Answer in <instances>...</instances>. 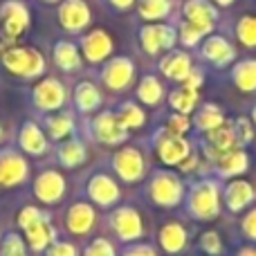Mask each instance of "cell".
Instances as JSON below:
<instances>
[{
    "label": "cell",
    "mask_w": 256,
    "mask_h": 256,
    "mask_svg": "<svg viewBox=\"0 0 256 256\" xmlns=\"http://www.w3.org/2000/svg\"><path fill=\"white\" fill-rule=\"evenodd\" d=\"M18 227L25 234V243L30 245L32 252L43 254L56 240V230H54L50 216L34 204H27L18 212Z\"/></svg>",
    "instance_id": "obj_1"
},
{
    "label": "cell",
    "mask_w": 256,
    "mask_h": 256,
    "mask_svg": "<svg viewBox=\"0 0 256 256\" xmlns=\"http://www.w3.org/2000/svg\"><path fill=\"white\" fill-rule=\"evenodd\" d=\"M186 214L196 220H214L220 214V182L214 178H202L194 182L186 194Z\"/></svg>",
    "instance_id": "obj_2"
},
{
    "label": "cell",
    "mask_w": 256,
    "mask_h": 256,
    "mask_svg": "<svg viewBox=\"0 0 256 256\" xmlns=\"http://www.w3.org/2000/svg\"><path fill=\"white\" fill-rule=\"evenodd\" d=\"M2 66L9 74L14 76H25V79H34L45 72V58L38 50L25 48V45H9L0 54Z\"/></svg>",
    "instance_id": "obj_3"
},
{
    "label": "cell",
    "mask_w": 256,
    "mask_h": 256,
    "mask_svg": "<svg viewBox=\"0 0 256 256\" xmlns=\"http://www.w3.org/2000/svg\"><path fill=\"white\" fill-rule=\"evenodd\" d=\"M148 198L153 200L158 207H164V209H173L184 200V182L178 173L173 171H155L148 180Z\"/></svg>",
    "instance_id": "obj_4"
},
{
    "label": "cell",
    "mask_w": 256,
    "mask_h": 256,
    "mask_svg": "<svg viewBox=\"0 0 256 256\" xmlns=\"http://www.w3.org/2000/svg\"><path fill=\"white\" fill-rule=\"evenodd\" d=\"M153 146H155V155L162 164L166 166H180L186 158H189L194 150H191V144L184 140L182 135H173L168 130H160L153 140Z\"/></svg>",
    "instance_id": "obj_5"
},
{
    "label": "cell",
    "mask_w": 256,
    "mask_h": 256,
    "mask_svg": "<svg viewBox=\"0 0 256 256\" xmlns=\"http://www.w3.org/2000/svg\"><path fill=\"white\" fill-rule=\"evenodd\" d=\"M112 171L117 173L122 182H128V184H135V182H142V178L146 176V160L144 153L135 146H124L120 148L115 155H112Z\"/></svg>",
    "instance_id": "obj_6"
},
{
    "label": "cell",
    "mask_w": 256,
    "mask_h": 256,
    "mask_svg": "<svg viewBox=\"0 0 256 256\" xmlns=\"http://www.w3.org/2000/svg\"><path fill=\"white\" fill-rule=\"evenodd\" d=\"M99 79H102L104 88L110 90V92H124L135 81V63L128 56H115L104 63Z\"/></svg>",
    "instance_id": "obj_7"
},
{
    "label": "cell",
    "mask_w": 256,
    "mask_h": 256,
    "mask_svg": "<svg viewBox=\"0 0 256 256\" xmlns=\"http://www.w3.org/2000/svg\"><path fill=\"white\" fill-rule=\"evenodd\" d=\"M68 92L66 86L54 76H45L32 88V104L43 112H56L66 106Z\"/></svg>",
    "instance_id": "obj_8"
},
{
    "label": "cell",
    "mask_w": 256,
    "mask_h": 256,
    "mask_svg": "<svg viewBox=\"0 0 256 256\" xmlns=\"http://www.w3.org/2000/svg\"><path fill=\"white\" fill-rule=\"evenodd\" d=\"M30 27V9L20 0H4L0 4V30L4 34V40L14 43L25 30Z\"/></svg>",
    "instance_id": "obj_9"
},
{
    "label": "cell",
    "mask_w": 256,
    "mask_h": 256,
    "mask_svg": "<svg viewBox=\"0 0 256 256\" xmlns=\"http://www.w3.org/2000/svg\"><path fill=\"white\" fill-rule=\"evenodd\" d=\"M112 234L122 240V243H135L142 234H144V225H142V216L135 207H117L108 218Z\"/></svg>",
    "instance_id": "obj_10"
},
{
    "label": "cell",
    "mask_w": 256,
    "mask_h": 256,
    "mask_svg": "<svg viewBox=\"0 0 256 256\" xmlns=\"http://www.w3.org/2000/svg\"><path fill=\"white\" fill-rule=\"evenodd\" d=\"M90 135L97 142L106 146H120L128 140V130L122 126L115 112H99L92 122H90Z\"/></svg>",
    "instance_id": "obj_11"
},
{
    "label": "cell",
    "mask_w": 256,
    "mask_h": 256,
    "mask_svg": "<svg viewBox=\"0 0 256 256\" xmlns=\"http://www.w3.org/2000/svg\"><path fill=\"white\" fill-rule=\"evenodd\" d=\"M238 148V142H236V132L234 126H230L225 122L222 126L214 128V130L204 132V140H202V150L212 162H218L220 158H225L227 153Z\"/></svg>",
    "instance_id": "obj_12"
},
{
    "label": "cell",
    "mask_w": 256,
    "mask_h": 256,
    "mask_svg": "<svg viewBox=\"0 0 256 256\" xmlns=\"http://www.w3.org/2000/svg\"><path fill=\"white\" fill-rule=\"evenodd\" d=\"M182 16L186 22L198 27L204 36H209L218 22V7L212 0H186L182 4Z\"/></svg>",
    "instance_id": "obj_13"
},
{
    "label": "cell",
    "mask_w": 256,
    "mask_h": 256,
    "mask_svg": "<svg viewBox=\"0 0 256 256\" xmlns=\"http://www.w3.org/2000/svg\"><path fill=\"white\" fill-rule=\"evenodd\" d=\"M90 7L86 0H63L58 4V22L70 34H81L90 25Z\"/></svg>",
    "instance_id": "obj_14"
},
{
    "label": "cell",
    "mask_w": 256,
    "mask_h": 256,
    "mask_svg": "<svg viewBox=\"0 0 256 256\" xmlns=\"http://www.w3.org/2000/svg\"><path fill=\"white\" fill-rule=\"evenodd\" d=\"M34 196L43 204H56L66 196V180L56 168H45L34 180Z\"/></svg>",
    "instance_id": "obj_15"
},
{
    "label": "cell",
    "mask_w": 256,
    "mask_h": 256,
    "mask_svg": "<svg viewBox=\"0 0 256 256\" xmlns=\"http://www.w3.org/2000/svg\"><path fill=\"white\" fill-rule=\"evenodd\" d=\"M86 194L99 207H112L120 200L122 191L120 184L108 173H94V176H90L88 184H86Z\"/></svg>",
    "instance_id": "obj_16"
},
{
    "label": "cell",
    "mask_w": 256,
    "mask_h": 256,
    "mask_svg": "<svg viewBox=\"0 0 256 256\" xmlns=\"http://www.w3.org/2000/svg\"><path fill=\"white\" fill-rule=\"evenodd\" d=\"M200 58L216 68L230 66L236 58V48L220 34H209L204 38V43L200 45Z\"/></svg>",
    "instance_id": "obj_17"
},
{
    "label": "cell",
    "mask_w": 256,
    "mask_h": 256,
    "mask_svg": "<svg viewBox=\"0 0 256 256\" xmlns=\"http://www.w3.org/2000/svg\"><path fill=\"white\" fill-rule=\"evenodd\" d=\"M27 166L25 158H20V153L12 148L0 150V186H16L20 182L27 180Z\"/></svg>",
    "instance_id": "obj_18"
},
{
    "label": "cell",
    "mask_w": 256,
    "mask_h": 256,
    "mask_svg": "<svg viewBox=\"0 0 256 256\" xmlns=\"http://www.w3.org/2000/svg\"><path fill=\"white\" fill-rule=\"evenodd\" d=\"M81 56L90 63H104L112 52V38L108 32L104 30H92L88 34L81 36Z\"/></svg>",
    "instance_id": "obj_19"
},
{
    "label": "cell",
    "mask_w": 256,
    "mask_h": 256,
    "mask_svg": "<svg viewBox=\"0 0 256 256\" xmlns=\"http://www.w3.org/2000/svg\"><path fill=\"white\" fill-rule=\"evenodd\" d=\"M220 198L232 214H238V212H243V209H248L256 200V189L248 180H236L234 178L232 182H227Z\"/></svg>",
    "instance_id": "obj_20"
},
{
    "label": "cell",
    "mask_w": 256,
    "mask_h": 256,
    "mask_svg": "<svg viewBox=\"0 0 256 256\" xmlns=\"http://www.w3.org/2000/svg\"><path fill=\"white\" fill-rule=\"evenodd\" d=\"M94 222H97V214H94L92 204L88 202H72L66 212V227L70 234L86 236L92 232Z\"/></svg>",
    "instance_id": "obj_21"
},
{
    "label": "cell",
    "mask_w": 256,
    "mask_h": 256,
    "mask_svg": "<svg viewBox=\"0 0 256 256\" xmlns=\"http://www.w3.org/2000/svg\"><path fill=\"white\" fill-rule=\"evenodd\" d=\"M18 146H20V150H25L27 155H45L48 153V135L43 132V128H40L36 122H25V124L20 126V130H18Z\"/></svg>",
    "instance_id": "obj_22"
},
{
    "label": "cell",
    "mask_w": 256,
    "mask_h": 256,
    "mask_svg": "<svg viewBox=\"0 0 256 256\" xmlns=\"http://www.w3.org/2000/svg\"><path fill=\"white\" fill-rule=\"evenodd\" d=\"M186 240H189V236L180 222H164L158 232V245L171 256L184 252Z\"/></svg>",
    "instance_id": "obj_23"
},
{
    "label": "cell",
    "mask_w": 256,
    "mask_h": 256,
    "mask_svg": "<svg viewBox=\"0 0 256 256\" xmlns=\"http://www.w3.org/2000/svg\"><path fill=\"white\" fill-rule=\"evenodd\" d=\"M191 70H194V63H191V56L186 52H168L160 61V72L171 81H180L182 84L189 76Z\"/></svg>",
    "instance_id": "obj_24"
},
{
    "label": "cell",
    "mask_w": 256,
    "mask_h": 256,
    "mask_svg": "<svg viewBox=\"0 0 256 256\" xmlns=\"http://www.w3.org/2000/svg\"><path fill=\"white\" fill-rule=\"evenodd\" d=\"M74 106L81 115H90V112L99 110L102 106V92L92 81H81L74 88Z\"/></svg>",
    "instance_id": "obj_25"
},
{
    "label": "cell",
    "mask_w": 256,
    "mask_h": 256,
    "mask_svg": "<svg viewBox=\"0 0 256 256\" xmlns=\"http://www.w3.org/2000/svg\"><path fill=\"white\" fill-rule=\"evenodd\" d=\"M54 66L61 68L63 72H74L81 68V50L70 40H58L52 48Z\"/></svg>",
    "instance_id": "obj_26"
},
{
    "label": "cell",
    "mask_w": 256,
    "mask_h": 256,
    "mask_svg": "<svg viewBox=\"0 0 256 256\" xmlns=\"http://www.w3.org/2000/svg\"><path fill=\"white\" fill-rule=\"evenodd\" d=\"M56 160L68 168L79 166V164H84L86 160H88V148H86V144L81 140L70 137V140H63L61 144H58Z\"/></svg>",
    "instance_id": "obj_27"
},
{
    "label": "cell",
    "mask_w": 256,
    "mask_h": 256,
    "mask_svg": "<svg viewBox=\"0 0 256 256\" xmlns=\"http://www.w3.org/2000/svg\"><path fill=\"white\" fill-rule=\"evenodd\" d=\"M216 164V173L220 178H236L240 173L248 171V164H250V158L243 148H236L232 153H227L225 158H220Z\"/></svg>",
    "instance_id": "obj_28"
},
{
    "label": "cell",
    "mask_w": 256,
    "mask_h": 256,
    "mask_svg": "<svg viewBox=\"0 0 256 256\" xmlns=\"http://www.w3.org/2000/svg\"><path fill=\"white\" fill-rule=\"evenodd\" d=\"M232 81L240 92H254L256 90V58L236 61L232 68Z\"/></svg>",
    "instance_id": "obj_29"
},
{
    "label": "cell",
    "mask_w": 256,
    "mask_h": 256,
    "mask_svg": "<svg viewBox=\"0 0 256 256\" xmlns=\"http://www.w3.org/2000/svg\"><path fill=\"white\" fill-rule=\"evenodd\" d=\"M45 128H48V135L56 142L70 140L72 132H74V117L72 112H54V115L45 117Z\"/></svg>",
    "instance_id": "obj_30"
},
{
    "label": "cell",
    "mask_w": 256,
    "mask_h": 256,
    "mask_svg": "<svg viewBox=\"0 0 256 256\" xmlns=\"http://www.w3.org/2000/svg\"><path fill=\"white\" fill-rule=\"evenodd\" d=\"M135 94H137V102L144 104V106H158L164 99V88L155 74H146V76H142L140 84H137Z\"/></svg>",
    "instance_id": "obj_31"
},
{
    "label": "cell",
    "mask_w": 256,
    "mask_h": 256,
    "mask_svg": "<svg viewBox=\"0 0 256 256\" xmlns=\"http://www.w3.org/2000/svg\"><path fill=\"white\" fill-rule=\"evenodd\" d=\"M194 124L200 132H209V130H214V128L225 124V115H222L220 106H216V104H202V106L196 110Z\"/></svg>",
    "instance_id": "obj_32"
},
{
    "label": "cell",
    "mask_w": 256,
    "mask_h": 256,
    "mask_svg": "<svg viewBox=\"0 0 256 256\" xmlns=\"http://www.w3.org/2000/svg\"><path fill=\"white\" fill-rule=\"evenodd\" d=\"M117 120L122 122V126L126 130H135V128H142L146 124V112L142 110V106H137L135 102H124L117 106L115 110Z\"/></svg>",
    "instance_id": "obj_33"
},
{
    "label": "cell",
    "mask_w": 256,
    "mask_h": 256,
    "mask_svg": "<svg viewBox=\"0 0 256 256\" xmlns=\"http://www.w3.org/2000/svg\"><path fill=\"white\" fill-rule=\"evenodd\" d=\"M137 12L146 22L164 20L171 14V0H137Z\"/></svg>",
    "instance_id": "obj_34"
},
{
    "label": "cell",
    "mask_w": 256,
    "mask_h": 256,
    "mask_svg": "<svg viewBox=\"0 0 256 256\" xmlns=\"http://www.w3.org/2000/svg\"><path fill=\"white\" fill-rule=\"evenodd\" d=\"M168 104H171V108L176 112H180V115H191V112L196 110V106H198V92L182 86V88L173 90V92L168 94Z\"/></svg>",
    "instance_id": "obj_35"
},
{
    "label": "cell",
    "mask_w": 256,
    "mask_h": 256,
    "mask_svg": "<svg viewBox=\"0 0 256 256\" xmlns=\"http://www.w3.org/2000/svg\"><path fill=\"white\" fill-rule=\"evenodd\" d=\"M140 43L142 50L150 56H158L162 52V38H160V22H146L140 27Z\"/></svg>",
    "instance_id": "obj_36"
},
{
    "label": "cell",
    "mask_w": 256,
    "mask_h": 256,
    "mask_svg": "<svg viewBox=\"0 0 256 256\" xmlns=\"http://www.w3.org/2000/svg\"><path fill=\"white\" fill-rule=\"evenodd\" d=\"M0 256H27L25 238L16 232H7L0 238Z\"/></svg>",
    "instance_id": "obj_37"
},
{
    "label": "cell",
    "mask_w": 256,
    "mask_h": 256,
    "mask_svg": "<svg viewBox=\"0 0 256 256\" xmlns=\"http://www.w3.org/2000/svg\"><path fill=\"white\" fill-rule=\"evenodd\" d=\"M236 38L245 48H256V16H243L236 22Z\"/></svg>",
    "instance_id": "obj_38"
},
{
    "label": "cell",
    "mask_w": 256,
    "mask_h": 256,
    "mask_svg": "<svg viewBox=\"0 0 256 256\" xmlns=\"http://www.w3.org/2000/svg\"><path fill=\"white\" fill-rule=\"evenodd\" d=\"M200 38H204V34L198 30V27H194L186 20L180 22V27H178V40H180L182 45H186V48H196V45L200 43Z\"/></svg>",
    "instance_id": "obj_39"
},
{
    "label": "cell",
    "mask_w": 256,
    "mask_h": 256,
    "mask_svg": "<svg viewBox=\"0 0 256 256\" xmlns=\"http://www.w3.org/2000/svg\"><path fill=\"white\" fill-rule=\"evenodd\" d=\"M81 256H117V252H115V245H112L110 240L99 236V238H94L92 243H88V248L84 250Z\"/></svg>",
    "instance_id": "obj_40"
},
{
    "label": "cell",
    "mask_w": 256,
    "mask_h": 256,
    "mask_svg": "<svg viewBox=\"0 0 256 256\" xmlns=\"http://www.w3.org/2000/svg\"><path fill=\"white\" fill-rule=\"evenodd\" d=\"M164 130L173 132V135H182V137H184L186 132L191 130V120H189V115L171 112V115L166 117V128H164Z\"/></svg>",
    "instance_id": "obj_41"
},
{
    "label": "cell",
    "mask_w": 256,
    "mask_h": 256,
    "mask_svg": "<svg viewBox=\"0 0 256 256\" xmlns=\"http://www.w3.org/2000/svg\"><path fill=\"white\" fill-rule=\"evenodd\" d=\"M200 250L207 256H220L222 254V240L218 232H204L200 236Z\"/></svg>",
    "instance_id": "obj_42"
},
{
    "label": "cell",
    "mask_w": 256,
    "mask_h": 256,
    "mask_svg": "<svg viewBox=\"0 0 256 256\" xmlns=\"http://www.w3.org/2000/svg\"><path fill=\"white\" fill-rule=\"evenodd\" d=\"M234 132H236V142H238V146L250 144V142L254 140L252 120H250V117H238V120L234 122Z\"/></svg>",
    "instance_id": "obj_43"
},
{
    "label": "cell",
    "mask_w": 256,
    "mask_h": 256,
    "mask_svg": "<svg viewBox=\"0 0 256 256\" xmlns=\"http://www.w3.org/2000/svg\"><path fill=\"white\" fill-rule=\"evenodd\" d=\"M43 256H79V250L70 240H54L43 252Z\"/></svg>",
    "instance_id": "obj_44"
},
{
    "label": "cell",
    "mask_w": 256,
    "mask_h": 256,
    "mask_svg": "<svg viewBox=\"0 0 256 256\" xmlns=\"http://www.w3.org/2000/svg\"><path fill=\"white\" fill-rule=\"evenodd\" d=\"M160 38H162V50L164 52H171L178 43V27L173 25H162L160 22Z\"/></svg>",
    "instance_id": "obj_45"
},
{
    "label": "cell",
    "mask_w": 256,
    "mask_h": 256,
    "mask_svg": "<svg viewBox=\"0 0 256 256\" xmlns=\"http://www.w3.org/2000/svg\"><path fill=\"white\" fill-rule=\"evenodd\" d=\"M240 230H243L245 238H250L252 243H256V207H252L240 220Z\"/></svg>",
    "instance_id": "obj_46"
},
{
    "label": "cell",
    "mask_w": 256,
    "mask_h": 256,
    "mask_svg": "<svg viewBox=\"0 0 256 256\" xmlns=\"http://www.w3.org/2000/svg\"><path fill=\"white\" fill-rule=\"evenodd\" d=\"M122 256H158V252L146 243H128Z\"/></svg>",
    "instance_id": "obj_47"
},
{
    "label": "cell",
    "mask_w": 256,
    "mask_h": 256,
    "mask_svg": "<svg viewBox=\"0 0 256 256\" xmlns=\"http://www.w3.org/2000/svg\"><path fill=\"white\" fill-rule=\"evenodd\" d=\"M202 84H204V76H202V72H200V70H196V68L189 72V76H186V79L182 81V86H184V88L196 90V92H198V90H200V86H202Z\"/></svg>",
    "instance_id": "obj_48"
},
{
    "label": "cell",
    "mask_w": 256,
    "mask_h": 256,
    "mask_svg": "<svg viewBox=\"0 0 256 256\" xmlns=\"http://www.w3.org/2000/svg\"><path fill=\"white\" fill-rule=\"evenodd\" d=\"M108 4H110L112 9H117V12H126V9H130L132 4L137 2V0H106Z\"/></svg>",
    "instance_id": "obj_49"
},
{
    "label": "cell",
    "mask_w": 256,
    "mask_h": 256,
    "mask_svg": "<svg viewBox=\"0 0 256 256\" xmlns=\"http://www.w3.org/2000/svg\"><path fill=\"white\" fill-rule=\"evenodd\" d=\"M196 162H198V158H196V155L191 153L189 158H186L184 162L180 164V168H182V171H194V168H196Z\"/></svg>",
    "instance_id": "obj_50"
},
{
    "label": "cell",
    "mask_w": 256,
    "mask_h": 256,
    "mask_svg": "<svg viewBox=\"0 0 256 256\" xmlns=\"http://www.w3.org/2000/svg\"><path fill=\"white\" fill-rule=\"evenodd\" d=\"M236 256H256V248H243V250H238Z\"/></svg>",
    "instance_id": "obj_51"
},
{
    "label": "cell",
    "mask_w": 256,
    "mask_h": 256,
    "mask_svg": "<svg viewBox=\"0 0 256 256\" xmlns=\"http://www.w3.org/2000/svg\"><path fill=\"white\" fill-rule=\"evenodd\" d=\"M212 2H216V4H220V7H230L234 0H212Z\"/></svg>",
    "instance_id": "obj_52"
},
{
    "label": "cell",
    "mask_w": 256,
    "mask_h": 256,
    "mask_svg": "<svg viewBox=\"0 0 256 256\" xmlns=\"http://www.w3.org/2000/svg\"><path fill=\"white\" fill-rule=\"evenodd\" d=\"M252 124H254V126H256V106H254V108H252Z\"/></svg>",
    "instance_id": "obj_53"
},
{
    "label": "cell",
    "mask_w": 256,
    "mask_h": 256,
    "mask_svg": "<svg viewBox=\"0 0 256 256\" xmlns=\"http://www.w3.org/2000/svg\"><path fill=\"white\" fill-rule=\"evenodd\" d=\"M2 137H4V132H2V124H0V142H2Z\"/></svg>",
    "instance_id": "obj_54"
},
{
    "label": "cell",
    "mask_w": 256,
    "mask_h": 256,
    "mask_svg": "<svg viewBox=\"0 0 256 256\" xmlns=\"http://www.w3.org/2000/svg\"><path fill=\"white\" fill-rule=\"evenodd\" d=\"M43 2H48V4H54V2H58V0H43Z\"/></svg>",
    "instance_id": "obj_55"
}]
</instances>
